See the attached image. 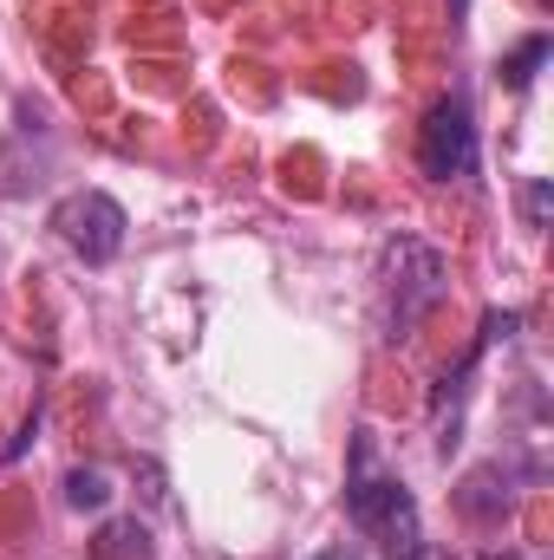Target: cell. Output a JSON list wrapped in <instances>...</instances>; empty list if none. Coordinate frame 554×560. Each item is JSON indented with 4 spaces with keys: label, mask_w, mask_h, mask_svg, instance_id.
<instances>
[{
    "label": "cell",
    "mask_w": 554,
    "mask_h": 560,
    "mask_svg": "<svg viewBox=\"0 0 554 560\" xmlns=\"http://www.w3.org/2000/svg\"><path fill=\"white\" fill-rule=\"evenodd\" d=\"M346 515L366 541H379V555L392 560H424V522L417 502L399 476L372 469V436H353V469H346Z\"/></svg>",
    "instance_id": "1"
},
{
    "label": "cell",
    "mask_w": 554,
    "mask_h": 560,
    "mask_svg": "<svg viewBox=\"0 0 554 560\" xmlns=\"http://www.w3.org/2000/svg\"><path fill=\"white\" fill-rule=\"evenodd\" d=\"M379 293H385V339H412L417 319L450 293V261L417 235H392L379 248Z\"/></svg>",
    "instance_id": "2"
},
{
    "label": "cell",
    "mask_w": 554,
    "mask_h": 560,
    "mask_svg": "<svg viewBox=\"0 0 554 560\" xmlns=\"http://www.w3.org/2000/svg\"><path fill=\"white\" fill-rule=\"evenodd\" d=\"M417 170H424L430 183H457V176L476 170V112H470L463 92H450V98H437V105L424 112V131H417Z\"/></svg>",
    "instance_id": "3"
},
{
    "label": "cell",
    "mask_w": 554,
    "mask_h": 560,
    "mask_svg": "<svg viewBox=\"0 0 554 560\" xmlns=\"http://www.w3.org/2000/svg\"><path fill=\"white\" fill-rule=\"evenodd\" d=\"M53 229H59V242H66L85 268H105V261H118V248H125V209H118L105 189L66 196V202L53 209Z\"/></svg>",
    "instance_id": "4"
},
{
    "label": "cell",
    "mask_w": 554,
    "mask_h": 560,
    "mask_svg": "<svg viewBox=\"0 0 554 560\" xmlns=\"http://www.w3.org/2000/svg\"><path fill=\"white\" fill-rule=\"evenodd\" d=\"M92 560H150V528H143L138 515L105 522V528H99V541H92Z\"/></svg>",
    "instance_id": "5"
},
{
    "label": "cell",
    "mask_w": 554,
    "mask_h": 560,
    "mask_svg": "<svg viewBox=\"0 0 554 560\" xmlns=\"http://www.w3.org/2000/svg\"><path fill=\"white\" fill-rule=\"evenodd\" d=\"M496 482H503V463H489V469L463 476V489H457V509H463V515H476V522H496V515H503V502H509Z\"/></svg>",
    "instance_id": "6"
},
{
    "label": "cell",
    "mask_w": 554,
    "mask_h": 560,
    "mask_svg": "<svg viewBox=\"0 0 554 560\" xmlns=\"http://www.w3.org/2000/svg\"><path fill=\"white\" fill-rule=\"evenodd\" d=\"M549 33H529V39H522V46H516V52H503V66H496V79H503V85H509V92H529V85H535V72H542V66H549Z\"/></svg>",
    "instance_id": "7"
},
{
    "label": "cell",
    "mask_w": 554,
    "mask_h": 560,
    "mask_svg": "<svg viewBox=\"0 0 554 560\" xmlns=\"http://www.w3.org/2000/svg\"><path fill=\"white\" fill-rule=\"evenodd\" d=\"M66 502H72V509H105V502H112L105 469H72V476H66Z\"/></svg>",
    "instance_id": "8"
},
{
    "label": "cell",
    "mask_w": 554,
    "mask_h": 560,
    "mask_svg": "<svg viewBox=\"0 0 554 560\" xmlns=\"http://www.w3.org/2000/svg\"><path fill=\"white\" fill-rule=\"evenodd\" d=\"M529 222H535V229L549 222V183H529Z\"/></svg>",
    "instance_id": "9"
},
{
    "label": "cell",
    "mask_w": 554,
    "mask_h": 560,
    "mask_svg": "<svg viewBox=\"0 0 554 560\" xmlns=\"http://www.w3.org/2000/svg\"><path fill=\"white\" fill-rule=\"evenodd\" d=\"M320 560H359V555H353V548H326Z\"/></svg>",
    "instance_id": "10"
},
{
    "label": "cell",
    "mask_w": 554,
    "mask_h": 560,
    "mask_svg": "<svg viewBox=\"0 0 554 560\" xmlns=\"http://www.w3.org/2000/svg\"><path fill=\"white\" fill-rule=\"evenodd\" d=\"M450 7H457V13H463V7H470V0H450Z\"/></svg>",
    "instance_id": "11"
},
{
    "label": "cell",
    "mask_w": 554,
    "mask_h": 560,
    "mask_svg": "<svg viewBox=\"0 0 554 560\" xmlns=\"http://www.w3.org/2000/svg\"><path fill=\"white\" fill-rule=\"evenodd\" d=\"M542 7H554V0H542Z\"/></svg>",
    "instance_id": "12"
}]
</instances>
